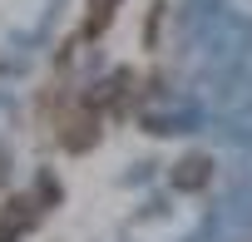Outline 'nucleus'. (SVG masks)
I'll return each mask as SVG.
<instances>
[{"label": "nucleus", "mask_w": 252, "mask_h": 242, "mask_svg": "<svg viewBox=\"0 0 252 242\" xmlns=\"http://www.w3.org/2000/svg\"><path fill=\"white\" fill-rule=\"evenodd\" d=\"M94 139H99V104L89 99V104H79L69 119H60V144H64L69 153H84V149H94Z\"/></svg>", "instance_id": "f257e3e1"}, {"label": "nucleus", "mask_w": 252, "mask_h": 242, "mask_svg": "<svg viewBox=\"0 0 252 242\" xmlns=\"http://www.w3.org/2000/svg\"><path fill=\"white\" fill-rule=\"evenodd\" d=\"M114 10H119V0H89V15H84V30H79V40H99V35L109 30Z\"/></svg>", "instance_id": "7ed1b4c3"}, {"label": "nucleus", "mask_w": 252, "mask_h": 242, "mask_svg": "<svg viewBox=\"0 0 252 242\" xmlns=\"http://www.w3.org/2000/svg\"><path fill=\"white\" fill-rule=\"evenodd\" d=\"M208 178H213V158H208V153H183V158L173 163V188H178V193H203Z\"/></svg>", "instance_id": "f03ea898"}, {"label": "nucleus", "mask_w": 252, "mask_h": 242, "mask_svg": "<svg viewBox=\"0 0 252 242\" xmlns=\"http://www.w3.org/2000/svg\"><path fill=\"white\" fill-rule=\"evenodd\" d=\"M60 203V183L50 178V173H40V183H35V208H55Z\"/></svg>", "instance_id": "20e7f679"}]
</instances>
